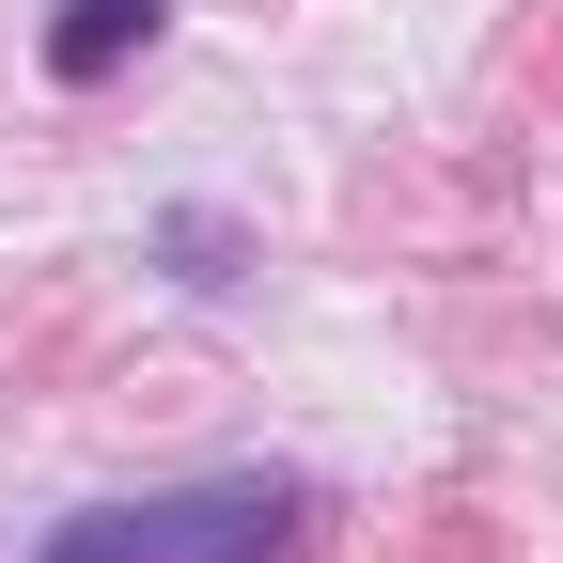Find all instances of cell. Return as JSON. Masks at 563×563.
I'll return each instance as SVG.
<instances>
[{"label": "cell", "instance_id": "obj_2", "mask_svg": "<svg viewBox=\"0 0 563 563\" xmlns=\"http://www.w3.org/2000/svg\"><path fill=\"white\" fill-rule=\"evenodd\" d=\"M157 32V0H63V32H47V63L63 79H110V63Z\"/></svg>", "mask_w": 563, "mask_h": 563}, {"label": "cell", "instance_id": "obj_1", "mask_svg": "<svg viewBox=\"0 0 563 563\" xmlns=\"http://www.w3.org/2000/svg\"><path fill=\"white\" fill-rule=\"evenodd\" d=\"M298 485H203V501H157V517H95L63 532L47 563H282L298 548Z\"/></svg>", "mask_w": 563, "mask_h": 563}]
</instances>
